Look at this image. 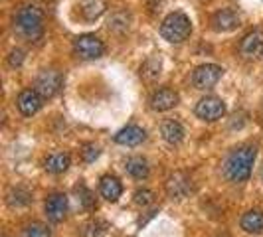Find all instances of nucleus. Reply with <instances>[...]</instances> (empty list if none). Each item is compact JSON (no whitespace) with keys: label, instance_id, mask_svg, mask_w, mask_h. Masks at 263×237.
<instances>
[{"label":"nucleus","instance_id":"17","mask_svg":"<svg viewBox=\"0 0 263 237\" xmlns=\"http://www.w3.org/2000/svg\"><path fill=\"white\" fill-rule=\"evenodd\" d=\"M69 166H71V156L64 150L50 152L48 156L44 158V168L50 174H64V172H67Z\"/></svg>","mask_w":263,"mask_h":237},{"label":"nucleus","instance_id":"25","mask_svg":"<svg viewBox=\"0 0 263 237\" xmlns=\"http://www.w3.org/2000/svg\"><path fill=\"white\" fill-rule=\"evenodd\" d=\"M129 22H131V18H129V14L127 12H117L111 16V20H109V30H113V32H127L129 30Z\"/></svg>","mask_w":263,"mask_h":237},{"label":"nucleus","instance_id":"23","mask_svg":"<svg viewBox=\"0 0 263 237\" xmlns=\"http://www.w3.org/2000/svg\"><path fill=\"white\" fill-rule=\"evenodd\" d=\"M76 194H78V202L79 206L83 208V210L91 211L97 208V202H95V196H93V192L87 188L85 184H79L78 188H76Z\"/></svg>","mask_w":263,"mask_h":237},{"label":"nucleus","instance_id":"16","mask_svg":"<svg viewBox=\"0 0 263 237\" xmlns=\"http://www.w3.org/2000/svg\"><path fill=\"white\" fill-rule=\"evenodd\" d=\"M32 192L24 188V186H12L6 190V196H4V202L8 208L12 210H22V208H28L32 204Z\"/></svg>","mask_w":263,"mask_h":237},{"label":"nucleus","instance_id":"10","mask_svg":"<svg viewBox=\"0 0 263 237\" xmlns=\"http://www.w3.org/2000/svg\"><path fill=\"white\" fill-rule=\"evenodd\" d=\"M178 101H180V97H178V93L171 89V87H160L157 91L151 95V99H148V105L153 111H158V113H164V111H171L174 107L178 105Z\"/></svg>","mask_w":263,"mask_h":237},{"label":"nucleus","instance_id":"21","mask_svg":"<svg viewBox=\"0 0 263 237\" xmlns=\"http://www.w3.org/2000/svg\"><path fill=\"white\" fill-rule=\"evenodd\" d=\"M81 14H83V18L85 20H97V18H101L103 12L107 10V4L105 0H81Z\"/></svg>","mask_w":263,"mask_h":237},{"label":"nucleus","instance_id":"11","mask_svg":"<svg viewBox=\"0 0 263 237\" xmlns=\"http://www.w3.org/2000/svg\"><path fill=\"white\" fill-rule=\"evenodd\" d=\"M239 53L248 60H255L257 55L263 53V30L261 28H255L248 32L243 38H241V44H239Z\"/></svg>","mask_w":263,"mask_h":237},{"label":"nucleus","instance_id":"26","mask_svg":"<svg viewBox=\"0 0 263 237\" xmlns=\"http://www.w3.org/2000/svg\"><path fill=\"white\" fill-rule=\"evenodd\" d=\"M133 202H135L137 206H141V208H146V206H151V204L155 202V192L148 190V188H139V190H135V194H133Z\"/></svg>","mask_w":263,"mask_h":237},{"label":"nucleus","instance_id":"18","mask_svg":"<svg viewBox=\"0 0 263 237\" xmlns=\"http://www.w3.org/2000/svg\"><path fill=\"white\" fill-rule=\"evenodd\" d=\"M160 134H162V139L168 143V145H180L182 141H184V127L178 123V121H174V118H166V121H162V125H160Z\"/></svg>","mask_w":263,"mask_h":237},{"label":"nucleus","instance_id":"15","mask_svg":"<svg viewBox=\"0 0 263 237\" xmlns=\"http://www.w3.org/2000/svg\"><path fill=\"white\" fill-rule=\"evenodd\" d=\"M99 194H101L103 200L111 202V204L119 202V198L123 196V184H121V180H119L117 176H113V174L101 176V180H99Z\"/></svg>","mask_w":263,"mask_h":237},{"label":"nucleus","instance_id":"22","mask_svg":"<svg viewBox=\"0 0 263 237\" xmlns=\"http://www.w3.org/2000/svg\"><path fill=\"white\" fill-rule=\"evenodd\" d=\"M162 73V60L158 55H153L148 57L145 64L141 66V75L146 79V81H155V79L160 77Z\"/></svg>","mask_w":263,"mask_h":237},{"label":"nucleus","instance_id":"12","mask_svg":"<svg viewBox=\"0 0 263 237\" xmlns=\"http://www.w3.org/2000/svg\"><path fill=\"white\" fill-rule=\"evenodd\" d=\"M42 105H44V97L36 89H24V91H20L18 99H16V107L24 117L36 115L42 109Z\"/></svg>","mask_w":263,"mask_h":237},{"label":"nucleus","instance_id":"14","mask_svg":"<svg viewBox=\"0 0 263 237\" xmlns=\"http://www.w3.org/2000/svg\"><path fill=\"white\" fill-rule=\"evenodd\" d=\"M146 141V131L139 125H127L115 134V143L121 146H139Z\"/></svg>","mask_w":263,"mask_h":237},{"label":"nucleus","instance_id":"8","mask_svg":"<svg viewBox=\"0 0 263 237\" xmlns=\"http://www.w3.org/2000/svg\"><path fill=\"white\" fill-rule=\"evenodd\" d=\"M164 190H166V196L171 200H184L192 194L194 190V184L190 180V176H186L184 172H174L168 176L166 184H164Z\"/></svg>","mask_w":263,"mask_h":237},{"label":"nucleus","instance_id":"13","mask_svg":"<svg viewBox=\"0 0 263 237\" xmlns=\"http://www.w3.org/2000/svg\"><path fill=\"white\" fill-rule=\"evenodd\" d=\"M210 22L216 32H234L236 28L241 26V16L232 8H222L212 16Z\"/></svg>","mask_w":263,"mask_h":237},{"label":"nucleus","instance_id":"28","mask_svg":"<svg viewBox=\"0 0 263 237\" xmlns=\"http://www.w3.org/2000/svg\"><path fill=\"white\" fill-rule=\"evenodd\" d=\"M22 62H24V52L22 50H12V52L8 53V66L10 67H20L22 66Z\"/></svg>","mask_w":263,"mask_h":237},{"label":"nucleus","instance_id":"9","mask_svg":"<svg viewBox=\"0 0 263 237\" xmlns=\"http://www.w3.org/2000/svg\"><path fill=\"white\" fill-rule=\"evenodd\" d=\"M44 211L52 224H62L67 218V211H69V200L62 192L50 194L46 204H44Z\"/></svg>","mask_w":263,"mask_h":237},{"label":"nucleus","instance_id":"3","mask_svg":"<svg viewBox=\"0 0 263 237\" xmlns=\"http://www.w3.org/2000/svg\"><path fill=\"white\" fill-rule=\"evenodd\" d=\"M160 36L168 44H182L192 36V20L184 12L168 14L160 24Z\"/></svg>","mask_w":263,"mask_h":237},{"label":"nucleus","instance_id":"7","mask_svg":"<svg viewBox=\"0 0 263 237\" xmlns=\"http://www.w3.org/2000/svg\"><path fill=\"white\" fill-rule=\"evenodd\" d=\"M224 75V67L216 66V64H204L198 66L192 73V83L200 91H208L212 87L218 85V81Z\"/></svg>","mask_w":263,"mask_h":237},{"label":"nucleus","instance_id":"5","mask_svg":"<svg viewBox=\"0 0 263 237\" xmlns=\"http://www.w3.org/2000/svg\"><path fill=\"white\" fill-rule=\"evenodd\" d=\"M73 53L81 60H99L105 53V44L95 34H81L73 40Z\"/></svg>","mask_w":263,"mask_h":237},{"label":"nucleus","instance_id":"2","mask_svg":"<svg viewBox=\"0 0 263 237\" xmlns=\"http://www.w3.org/2000/svg\"><path fill=\"white\" fill-rule=\"evenodd\" d=\"M14 28L26 42H38L44 36V12L36 4L22 6L14 18Z\"/></svg>","mask_w":263,"mask_h":237},{"label":"nucleus","instance_id":"27","mask_svg":"<svg viewBox=\"0 0 263 237\" xmlns=\"http://www.w3.org/2000/svg\"><path fill=\"white\" fill-rule=\"evenodd\" d=\"M99 156H101V146L99 145H95V143H87V145L81 146V158H83V162L91 164V162H95Z\"/></svg>","mask_w":263,"mask_h":237},{"label":"nucleus","instance_id":"1","mask_svg":"<svg viewBox=\"0 0 263 237\" xmlns=\"http://www.w3.org/2000/svg\"><path fill=\"white\" fill-rule=\"evenodd\" d=\"M257 160V146L255 145H241L234 148L222 164L224 178L232 184H243L248 182L253 170V164Z\"/></svg>","mask_w":263,"mask_h":237},{"label":"nucleus","instance_id":"20","mask_svg":"<svg viewBox=\"0 0 263 237\" xmlns=\"http://www.w3.org/2000/svg\"><path fill=\"white\" fill-rule=\"evenodd\" d=\"M125 172L135 180H145V178H148L151 168H148V162L143 156H131L125 162Z\"/></svg>","mask_w":263,"mask_h":237},{"label":"nucleus","instance_id":"24","mask_svg":"<svg viewBox=\"0 0 263 237\" xmlns=\"http://www.w3.org/2000/svg\"><path fill=\"white\" fill-rule=\"evenodd\" d=\"M22 237H52L50 227L40 222H32L22 227Z\"/></svg>","mask_w":263,"mask_h":237},{"label":"nucleus","instance_id":"6","mask_svg":"<svg viewBox=\"0 0 263 237\" xmlns=\"http://www.w3.org/2000/svg\"><path fill=\"white\" fill-rule=\"evenodd\" d=\"M64 85V77L58 69H44L40 71L38 77H36V83H34V89L44 97V99H52L55 97L60 89Z\"/></svg>","mask_w":263,"mask_h":237},{"label":"nucleus","instance_id":"19","mask_svg":"<svg viewBox=\"0 0 263 237\" xmlns=\"http://www.w3.org/2000/svg\"><path fill=\"white\" fill-rule=\"evenodd\" d=\"M239 227H241L246 233L261 235L263 233V211H259V210L246 211V213L239 218Z\"/></svg>","mask_w":263,"mask_h":237},{"label":"nucleus","instance_id":"4","mask_svg":"<svg viewBox=\"0 0 263 237\" xmlns=\"http://www.w3.org/2000/svg\"><path fill=\"white\" fill-rule=\"evenodd\" d=\"M226 111H228V109H226V103L220 97L206 95V97H202L196 103L194 115H196L200 121H204V123H216V121L224 118Z\"/></svg>","mask_w":263,"mask_h":237}]
</instances>
